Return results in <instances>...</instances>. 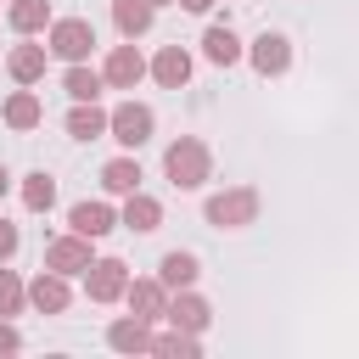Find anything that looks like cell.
Segmentation results:
<instances>
[{"mask_svg": "<svg viewBox=\"0 0 359 359\" xmlns=\"http://www.w3.org/2000/svg\"><path fill=\"white\" fill-rule=\"evenodd\" d=\"M17 348H22V331H17V325L0 314V359H6V353H17Z\"/></svg>", "mask_w": 359, "mask_h": 359, "instance_id": "29", "label": "cell"}, {"mask_svg": "<svg viewBox=\"0 0 359 359\" xmlns=\"http://www.w3.org/2000/svg\"><path fill=\"white\" fill-rule=\"evenodd\" d=\"M45 62H50V50L34 45V34H22V45H11V56H6V73L17 84H39L45 79Z\"/></svg>", "mask_w": 359, "mask_h": 359, "instance_id": "16", "label": "cell"}, {"mask_svg": "<svg viewBox=\"0 0 359 359\" xmlns=\"http://www.w3.org/2000/svg\"><path fill=\"white\" fill-rule=\"evenodd\" d=\"M163 174H168L174 191H202V185L213 180V151H208V140H196V135L168 140V151H163Z\"/></svg>", "mask_w": 359, "mask_h": 359, "instance_id": "1", "label": "cell"}, {"mask_svg": "<svg viewBox=\"0 0 359 359\" xmlns=\"http://www.w3.org/2000/svg\"><path fill=\"white\" fill-rule=\"evenodd\" d=\"M67 230H79V236H90V241H101V236H112L118 230V208L112 202H73L67 208Z\"/></svg>", "mask_w": 359, "mask_h": 359, "instance_id": "10", "label": "cell"}, {"mask_svg": "<svg viewBox=\"0 0 359 359\" xmlns=\"http://www.w3.org/2000/svg\"><path fill=\"white\" fill-rule=\"evenodd\" d=\"M0 123L17 129V135H22V129H39V123H45V101L22 84V90H11V95L0 101Z\"/></svg>", "mask_w": 359, "mask_h": 359, "instance_id": "13", "label": "cell"}, {"mask_svg": "<svg viewBox=\"0 0 359 359\" xmlns=\"http://www.w3.org/2000/svg\"><path fill=\"white\" fill-rule=\"evenodd\" d=\"M163 320H168L174 331H196V337H202V331L213 325V303H208L202 292H191V286H185V292H168Z\"/></svg>", "mask_w": 359, "mask_h": 359, "instance_id": "9", "label": "cell"}, {"mask_svg": "<svg viewBox=\"0 0 359 359\" xmlns=\"http://www.w3.org/2000/svg\"><path fill=\"white\" fill-rule=\"evenodd\" d=\"M202 56H208L213 67H236V62L247 56V45L236 39V28H230V22H213V28L202 34Z\"/></svg>", "mask_w": 359, "mask_h": 359, "instance_id": "18", "label": "cell"}, {"mask_svg": "<svg viewBox=\"0 0 359 359\" xmlns=\"http://www.w3.org/2000/svg\"><path fill=\"white\" fill-rule=\"evenodd\" d=\"M118 224H123V230H135V236H151V230L163 224V202H157V196H146V191H129V196H123Z\"/></svg>", "mask_w": 359, "mask_h": 359, "instance_id": "17", "label": "cell"}, {"mask_svg": "<svg viewBox=\"0 0 359 359\" xmlns=\"http://www.w3.org/2000/svg\"><path fill=\"white\" fill-rule=\"evenodd\" d=\"M258 208H264L258 185H230V191H219V196L202 202V219L213 230H247V224H258Z\"/></svg>", "mask_w": 359, "mask_h": 359, "instance_id": "2", "label": "cell"}, {"mask_svg": "<svg viewBox=\"0 0 359 359\" xmlns=\"http://www.w3.org/2000/svg\"><path fill=\"white\" fill-rule=\"evenodd\" d=\"M247 62H252V73H258V79H280V73L292 67V39H286V34H275V28H264V34L247 45Z\"/></svg>", "mask_w": 359, "mask_h": 359, "instance_id": "7", "label": "cell"}, {"mask_svg": "<svg viewBox=\"0 0 359 359\" xmlns=\"http://www.w3.org/2000/svg\"><path fill=\"white\" fill-rule=\"evenodd\" d=\"M67 135H73V140H101V135H107V107H101V101H73Z\"/></svg>", "mask_w": 359, "mask_h": 359, "instance_id": "23", "label": "cell"}, {"mask_svg": "<svg viewBox=\"0 0 359 359\" xmlns=\"http://www.w3.org/2000/svg\"><path fill=\"white\" fill-rule=\"evenodd\" d=\"M45 50H50L56 62H90V50H95V28H90V17H50V28H45Z\"/></svg>", "mask_w": 359, "mask_h": 359, "instance_id": "3", "label": "cell"}, {"mask_svg": "<svg viewBox=\"0 0 359 359\" xmlns=\"http://www.w3.org/2000/svg\"><path fill=\"white\" fill-rule=\"evenodd\" d=\"M6 191H11V168L0 163V196H6Z\"/></svg>", "mask_w": 359, "mask_h": 359, "instance_id": "31", "label": "cell"}, {"mask_svg": "<svg viewBox=\"0 0 359 359\" xmlns=\"http://www.w3.org/2000/svg\"><path fill=\"white\" fill-rule=\"evenodd\" d=\"M191 67H196V62H191L185 45H163V50L146 62V73H151L163 90H185V84H191Z\"/></svg>", "mask_w": 359, "mask_h": 359, "instance_id": "12", "label": "cell"}, {"mask_svg": "<svg viewBox=\"0 0 359 359\" xmlns=\"http://www.w3.org/2000/svg\"><path fill=\"white\" fill-rule=\"evenodd\" d=\"M140 163H135V151H123V157H112L107 168H101V191L107 196H129V191H140Z\"/></svg>", "mask_w": 359, "mask_h": 359, "instance_id": "21", "label": "cell"}, {"mask_svg": "<svg viewBox=\"0 0 359 359\" xmlns=\"http://www.w3.org/2000/svg\"><path fill=\"white\" fill-rule=\"evenodd\" d=\"M123 303H129V314H140V320H163V309H168V286L157 280V275H146V280H129L123 286Z\"/></svg>", "mask_w": 359, "mask_h": 359, "instance_id": "14", "label": "cell"}, {"mask_svg": "<svg viewBox=\"0 0 359 359\" xmlns=\"http://www.w3.org/2000/svg\"><path fill=\"white\" fill-rule=\"evenodd\" d=\"M174 6H185V11H196V17H208V11H213V0H174Z\"/></svg>", "mask_w": 359, "mask_h": 359, "instance_id": "30", "label": "cell"}, {"mask_svg": "<svg viewBox=\"0 0 359 359\" xmlns=\"http://www.w3.org/2000/svg\"><path fill=\"white\" fill-rule=\"evenodd\" d=\"M146 6H157V11H163V6H174V0H146Z\"/></svg>", "mask_w": 359, "mask_h": 359, "instance_id": "32", "label": "cell"}, {"mask_svg": "<svg viewBox=\"0 0 359 359\" xmlns=\"http://www.w3.org/2000/svg\"><path fill=\"white\" fill-rule=\"evenodd\" d=\"M22 309H28V286L17 280V269L0 264V314L11 320V314H22Z\"/></svg>", "mask_w": 359, "mask_h": 359, "instance_id": "27", "label": "cell"}, {"mask_svg": "<svg viewBox=\"0 0 359 359\" xmlns=\"http://www.w3.org/2000/svg\"><path fill=\"white\" fill-rule=\"evenodd\" d=\"M151 129H157V112H151L146 101H135V95L107 112V135H112L123 151H140V146L151 140Z\"/></svg>", "mask_w": 359, "mask_h": 359, "instance_id": "4", "label": "cell"}, {"mask_svg": "<svg viewBox=\"0 0 359 359\" xmlns=\"http://www.w3.org/2000/svg\"><path fill=\"white\" fill-rule=\"evenodd\" d=\"M151 353H163V359H196V353H202V337L168 325V337H151Z\"/></svg>", "mask_w": 359, "mask_h": 359, "instance_id": "26", "label": "cell"}, {"mask_svg": "<svg viewBox=\"0 0 359 359\" xmlns=\"http://www.w3.org/2000/svg\"><path fill=\"white\" fill-rule=\"evenodd\" d=\"M101 79H107V90H135V84L146 79V56H140V45H135V39L112 45L107 62H101Z\"/></svg>", "mask_w": 359, "mask_h": 359, "instance_id": "8", "label": "cell"}, {"mask_svg": "<svg viewBox=\"0 0 359 359\" xmlns=\"http://www.w3.org/2000/svg\"><path fill=\"white\" fill-rule=\"evenodd\" d=\"M95 264V241L90 236H79V230H67V236H50L45 241V269H56V275H84Z\"/></svg>", "mask_w": 359, "mask_h": 359, "instance_id": "5", "label": "cell"}, {"mask_svg": "<svg viewBox=\"0 0 359 359\" xmlns=\"http://www.w3.org/2000/svg\"><path fill=\"white\" fill-rule=\"evenodd\" d=\"M17 247H22V236H17V224L0 213V264H11V258H17Z\"/></svg>", "mask_w": 359, "mask_h": 359, "instance_id": "28", "label": "cell"}, {"mask_svg": "<svg viewBox=\"0 0 359 359\" xmlns=\"http://www.w3.org/2000/svg\"><path fill=\"white\" fill-rule=\"evenodd\" d=\"M62 90H67L73 101H101L107 79H101V67H90V62H67V73H62Z\"/></svg>", "mask_w": 359, "mask_h": 359, "instance_id": "22", "label": "cell"}, {"mask_svg": "<svg viewBox=\"0 0 359 359\" xmlns=\"http://www.w3.org/2000/svg\"><path fill=\"white\" fill-rule=\"evenodd\" d=\"M123 286H129V264L123 258H95L84 269V297L90 303H123Z\"/></svg>", "mask_w": 359, "mask_h": 359, "instance_id": "6", "label": "cell"}, {"mask_svg": "<svg viewBox=\"0 0 359 359\" xmlns=\"http://www.w3.org/2000/svg\"><path fill=\"white\" fill-rule=\"evenodd\" d=\"M196 275H202V258H196V252H185V247L163 252V264H157V280H163L168 292H185V286H196Z\"/></svg>", "mask_w": 359, "mask_h": 359, "instance_id": "19", "label": "cell"}, {"mask_svg": "<svg viewBox=\"0 0 359 359\" xmlns=\"http://www.w3.org/2000/svg\"><path fill=\"white\" fill-rule=\"evenodd\" d=\"M107 348H112V353H151V320L118 314V320L107 325Z\"/></svg>", "mask_w": 359, "mask_h": 359, "instance_id": "15", "label": "cell"}, {"mask_svg": "<svg viewBox=\"0 0 359 359\" xmlns=\"http://www.w3.org/2000/svg\"><path fill=\"white\" fill-rule=\"evenodd\" d=\"M151 22H157V6H146V0H112V28H118L123 39L151 34Z\"/></svg>", "mask_w": 359, "mask_h": 359, "instance_id": "20", "label": "cell"}, {"mask_svg": "<svg viewBox=\"0 0 359 359\" xmlns=\"http://www.w3.org/2000/svg\"><path fill=\"white\" fill-rule=\"evenodd\" d=\"M6 22L17 34H45L50 28V0H11L6 6Z\"/></svg>", "mask_w": 359, "mask_h": 359, "instance_id": "24", "label": "cell"}, {"mask_svg": "<svg viewBox=\"0 0 359 359\" xmlns=\"http://www.w3.org/2000/svg\"><path fill=\"white\" fill-rule=\"evenodd\" d=\"M67 303H73V286H67V275H56V269H39V275L28 280V309H39V314H67Z\"/></svg>", "mask_w": 359, "mask_h": 359, "instance_id": "11", "label": "cell"}, {"mask_svg": "<svg viewBox=\"0 0 359 359\" xmlns=\"http://www.w3.org/2000/svg\"><path fill=\"white\" fill-rule=\"evenodd\" d=\"M22 208H28V213H50V208H56V180H50L45 168L22 174Z\"/></svg>", "mask_w": 359, "mask_h": 359, "instance_id": "25", "label": "cell"}]
</instances>
